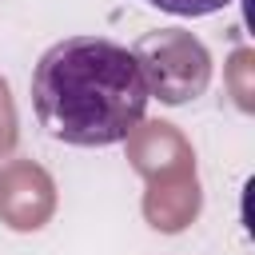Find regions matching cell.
Listing matches in <instances>:
<instances>
[{"label":"cell","instance_id":"obj_1","mask_svg":"<svg viewBox=\"0 0 255 255\" xmlns=\"http://www.w3.org/2000/svg\"><path fill=\"white\" fill-rule=\"evenodd\" d=\"M147 84L135 56L104 36L56 40L32 68L40 128L72 147L124 143L147 112Z\"/></svg>","mask_w":255,"mask_h":255},{"label":"cell","instance_id":"obj_2","mask_svg":"<svg viewBox=\"0 0 255 255\" xmlns=\"http://www.w3.org/2000/svg\"><path fill=\"white\" fill-rule=\"evenodd\" d=\"M147 96L159 104H191L211 84V52L187 28H155L143 32L131 48Z\"/></svg>","mask_w":255,"mask_h":255},{"label":"cell","instance_id":"obj_3","mask_svg":"<svg viewBox=\"0 0 255 255\" xmlns=\"http://www.w3.org/2000/svg\"><path fill=\"white\" fill-rule=\"evenodd\" d=\"M56 215V179L36 159L0 163V223L8 231H40Z\"/></svg>","mask_w":255,"mask_h":255},{"label":"cell","instance_id":"obj_4","mask_svg":"<svg viewBox=\"0 0 255 255\" xmlns=\"http://www.w3.org/2000/svg\"><path fill=\"white\" fill-rule=\"evenodd\" d=\"M124 147H128V163H131L135 175H143V179L195 167V147H191V139H187L171 120H147V116H143V120L128 131Z\"/></svg>","mask_w":255,"mask_h":255},{"label":"cell","instance_id":"obj_5","mask_svg":"<svg viewBox=\"0 0 255 255\" xmlns=\"http://www.w3.org/2000/svg\"><path fill=\"white\" fill-rule=\"evenodd\" d=\"M143 219L163 231V235H179L183 227H191L203 211V187H199V171H171V175H155L143 179V199H139Z\"/></svg>","mask_w":255,"mask_h":255},{"label":"cell","instance_id":"obj_6","mask_svg":"<svg viewBox=\"0 0 255 255\" xmlns=\"http://www.w3.org/2000/svg\"><path fill=\"white\" fill-rule=\"evenodd\" d=\"M223 84H227V96L235 100L239 112H255V52L251 48H235L227 56Z\"/></svg>","mask_w":255,"mask_h":255},{"label":"cell","instance_id":"obj_7","mask_svg":"<svg viewBox=\"0 0 255 255\" xmlns=\"http://www.w3.org/2000/svg\"><path fill=\"white\" fill-rule=\"evenodd\" d=\"M20 143V116H16V100L8 80L0 76V159H8Z\"/></svg>","mask_w":255,"mask_h":255},{"label":"cell","instance_id":"obj_8","mask_svg":"<svg viewBox=\"0 0 255 255\" xmlns=\"http://www.w3.org/2000/svg\"><path fill=\"white\" fill-rule=\"evenodd\" d=\"M151 8H159V12H171V16H211V12H223L227 4H235V0H147Z\"/></svg>","mask_w":255,"mask_h":255}]
</instances>
